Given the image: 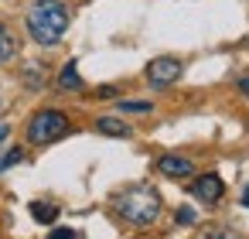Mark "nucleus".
Masks as SVG:
<instances>
[{
	"label": "nucleus",
	"instance_id": "4",
	"mask_svg": "<svg viewBox=\"0 0 249 239\" xmlns=\"http://www.w3.org/2000/svg\"><path fill=\"white\" fill-rule=\"evenodd\" d=\"M178 79H181V62L171 58V55H160V58H154V62L147 65V82H150L154 89H167V86L178 82Z\"/></svg>",
	"mask_w": 249,
	"mask_h": 239
},
{
	"label": "nucleus",
	"instance_id": "16",
	"mask_svg": "<svg viewBox=\"0 0 249 239\" xmlns=\"http://www.w3.org/2000/svg\"><path fill=\"white\" fill-rule=\"evenodd\" d=\"M7 133H11V127H7V123H0V144L7 140Z\"/></svg>",
	"mask_w": 249,
	"mask_h": 239
},
{
	"label": "nucleus",
	"instance_id": "17",
	"mask_svg": "<svg viewBox=\"0 0 249 239\" xmlns=\"http://www.w3.org/2000/svg\"><path fill=\"white\" fill-rule=\"evenodd\" d=\"M239 89H242V92L249 96V79H242V82H239Z\"/></svg>",
	"mask_w": 249,
	"mask_h": 239
},
{
	"label": "nucleus",
	"instance_id": "10",
	"mask_svg": "<svg viewBox=\"0 0 249 239\" xmlns=\"http://www.w3.org/2000/svg\"><path fill=\"white\" fill-rule=\"evenodd\" d=\"M31 215H35L38 222H45V225H48V222H55V219H58V208H55V205H48V202H35V205H31Z\"/></svg>",
	"mask_w": 249,
	"mask_h": 239
},
{
	"label": "nucleus",
	"instance_id": "14",
	"mask_svg": "<svg viewBox=\"0 0 249 239\" xmlns=\"http://www.w3.org/2000/svg\"><path fill=\"white\" fill-rule=\"evenodd\" d=\"M178 222H181V225H191V222H195V212H191V208H181V212H178Z\"/></svg>",
	"mask_w": 249,
	"mask_h": 239
},
{
	"label": "nucleus",
	"instance_id": "6",
	"mask_svg": "<svg viewBox=\"0 0 249 239\" xmlns=\"http://www.w3.org/2000/svg\"><path fill=\"white\" fill-rule=\"evenodd\" d=\"M157 167H160V174H167V178H188L195 167H191V161L188 157H178V154H164L160 161H157Z\"/></svg>",
	"mask_w": 249,
	"mask_h": 239
},
{
	"label": "nucleus",
	"instance_id": "1",
	"mask_svg": "<svg viewBox=\"0 0 249 239\" xmlns=\"http://www.w3.org/2000/svg\"><path fill=\"white\" fill-rule=\"evenodd\" d=\"M113 208L130 225H150L160 215V195L150 184H130V188L113 195Z\"/></svg>",
	"mask_w": 249,
	"mask_h": 239
},
{
	"label": "nucleus",
	"instance_id": "13",
	"mask_svg": "<svg viewBox=\"0 0 249 239\" xmlns=\"http://www.w3.org/2000/svg\"><path fill=\"white\" fill-rule=\"evenodd\" d=\"M205 239H239V236H235L232 229H212V232H208Z\"/></svg>",
	"mask_w": 249,
	"mask_h": 239
},
{
	"label": "nucleus",
	"instance_id": "11",
	"mask_svg": "<svg viewBox=\"0 0 249 239\" xmlns=\"http://www.w3.org/2000/svg\"><path fill=\"white\" fill-rule=\"evenodd\" d=\"M21 157H24V150H21V147H14V150H7V157H0V171H7V167H14V164H21Z\"/></svg>",
	"mask_w": 249,
	"mask_h": 239
},
{
	"label": "nucleus",
	"instance_id": "8",
	"mask_svg": "<svg viewBox=\"0 0 249 239\" xmlns=\"http://www.w3.org/2000/svg\"><path fill=\"white\" fill-rule=\"evenodd\" d=\"M96 130L106 133V137H130V127L120 123V120H113V116H99L96 120Z\"/></svg>",
	"mask_w": 249,
	"mask_h": 239
},
{
	"label": "nucleus",
	"instance_id": "3",
	"mask_svg": "<svg viewBox=\"0 0 249 239\" xmlns=\"http://www.w3.org/2000/svg\"><path fill=\"white\" fill-rule=\"evenodd\" d=\"M65 130H69V116H65V113H58V110H41V113H35L31 123H28V140H31V144H52V140H58Z\"/></svg>",
	"mask_w": 249,
	"mask_h": 239
},
{
	"label": "nucleus",
	"instance_id": "2",
	"mask_svg": "<svg viewBox=\"0 0 249 239\" xmlns=\"http://www.w3.org/2000/svg\"><path fill=\"white\" fill-rule=\"evenodd\" d=\"M28 31L38 45H58L69 31V7L62 0H35L28 11Z\"/></svg>",
	"mask_w": 249,
	"mask_h": 239
},
{
	"label": "nucleus",
	"instance_id": "12",
	"mask_svg": "<svg viewBox=\"0 0 249 239\" xmlns=\"http://www.w3.org/2000/svg\"><path fill=\"white\" fill-rule=\"evenodd\" d=\"M120 110H126V113H150V103H133V99H120Z\"/></svg>",
	"mask_w": 249,
	"mask_h": 239
},
{
	"label": "nucleus",
	"instance_id": "7",
	"mask_svg": "<svg viewBox=\"0 0 249 239\" xmlns=\"http://www.w3.org/2000/svg\"><path fill=\"white\" fill-rule=\"evenodd\" d=\"M14 55H18V35L11 31V24L0 21V65L11 62Z\"/></svg>",
	"mask_w": 249,
	"mask_h": 239
},
{
	"label": "nucleus",
	"instance_id": "18",
	"mask_svg": "<svg viewBox=\"0 0 249 239\" xmlns=\"http://www.w3.org/2000/svg\"><path fill=\"white\" fill-rule=\"evenodd\" d=\"M242 205L249 208V184H246V191H242Z\"/></svg>",
	"mask_w": 249,
	"mask_h": 239
},
{
	"label": "nucleus",
	"instance_id": "9",
	"mask_svg": "<svg viewBox=\"0 0 249 239\" xmlns=\"http://www.w3.org/2000/svg\"><path fill=\"white\" fill-rule=\"evenodd\" d=\"M58 86L62 89H82V79H79V65L75 62H65V69L58 75Z\"/></svg>",
	"mask_w": 249,
	"mask_h": 239
},
{
	"label": "nucleus",
	"instance_id": "5",
	"mask_svg": "<svg viewBox=\"0 0 249 239\" xmlns=\"http://www.w3.org/2000/svg\"><path fill=\"white\" fill-rule=\"evenodd\" d=\"M222 191H225V184H222V178L218 174H201V178H195V184H191V195L195 198H201V202H218L222 198Z\"/></svg>",
	"mask_w": 249,
	"mask_h": 239
},
{
	"label": "nucleus",
	"instance_id": "15",
	"mask_svg": "<svg viewBox=\"0 0 249 239\" xmlns=\"http://www.w3.org/2000/svg\"><path fill=\"white\" fill-rule=\"evenodd\" d=\"M48 239H75V232H72V229H55Z\"/></svg>",
	"mask_w": 249,
	"mask_h": 239
}]
</instances>
